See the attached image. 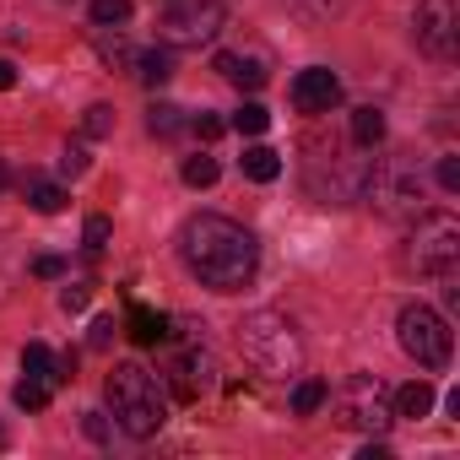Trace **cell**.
<instances>
[{
	"mask_svg": "<svg viewBox=\"0 0 460 460\" xmlns=\"http://www.w3.org/2000/svg\"><path fill=\"white\" fill-rule=\"evenodd\" d=\"M87 168H93V157H87V146H82V141H71V146L60 152V173H66V179H82Z\"/></svg>",
	"mask_w": 460,
	"mask_h": 460,
	"instance_id": "obj_29",
	"label": "cell"
},
{
	"mask_svg": "<svg viewBox=\"0 0 460 460\" xmlns=\"http://www.w3.org/2000/svg\"><path fill=\"white\" fill-rule=\"evenodd\" d=\"M438 184L449 195H460V157H438Z\"/></svg>",
	"mask_w": 460,
	"mask_h": 460,
	"instance_id": "obj_33",
	"label": "cell"
},
{
	"mask_svg": "<svg viewBox=\"0 0 460 460\" xmlns=\"http://www.w3.org/2000/svg\"><path fill=\"white\" fill-rule=\"evenodd\" d=\"M325 395H331V390H325L320 379H304V385L293 390V411H298V417H314V411L325 406Z\"/></svg>",
	"mask_w": 460,
	"mask_h": 460,
	"instance_id": "obj_25",
	"label": "cell"
},
{
	"mask_svg": "<svg viewBox=\"0 0 460 460\" xmlns=\"http://www.w3.org/2000/svg\"><path fill=\"white\" fill-rule=\"evenodd\" d=\"M168 314H157V309H146V304H136L130 309V320H125V331H130V341L136 347H157V341H168Z\"/></svg>",
	"mask_w": 460,
	"mask_h": 460,
	"instance_id": "obj_15",
	"label": "cell"
},
{
	"mask_svg": "<svg viewBox=\"0 0 460 460\" xmlns=\"http://www.w3.org/2000/svg\"><path fill=\"white\" fill-rule=\"evenodd\" d=\"M358 141H309L304 184L320 206H358L374 173V157H358Z\"/></svg>",
	"mask_w": 460,
	"mask_h": 460,
	"instance_id": "obj_2",
	"label": "cell"
},
{
	"mask_svg": "<svg viewBox=\"0 0 460 460\" xmlns=\"http://www.w3.org/2000/svg\"><path fill=\"white\" fill-rule=\"evenodd\" d=\"M239 168H244V179L271 184V179H282V152H271V146H244Z\"/></svg>",
	"mask_w": 460,
	"mask_h": 460,
	"instance_id": "obj_18",
	"label": "cell"
},
{
	"mask_svg": "<svg viewBox=\"0 0 460 460\" xmlns=\"http://www.w3.org/2000/svg\"><path fill=\"white\" fill-rule=\"evenodd\" d=\"M239 347H244V358H250L261 374H271V379H293V374L304 368L298 325H293L282 309H255V314H244Z\"/></svg>",
	"mask_w": 460,
	"mask_h": 460,
	"instance_id": "obj_4",
	"label": "cell"
},
{
	"mask_svg": "<svg viewBox=\"0 0 460 460\" xmlns=\"http://www.w3.org/2000/svg\"><path fill=\"white\" fill-rule=\"evenodd\" d=\"M184 125H190V119H184L179 103H152V109H146V130H152V136H179Z\"/></svg>",
	"mask_w": 460,
	"mask_h": 460,
	"instance_id": "obj_21",
	"label": "cell"
},
{
	"mask_svg": "<svg viewBox=\"0 0 460 460\" xmlns=\"http://www.w3.org/2000/svg\"><path fill=\"white\" fill-rule=\"evenodd\" d=\"M6 179H12V173H6V163H0V190H6Z\"/></svg>",
	"mask_w": 460,
	"mask_h": 460,
	"instance_id": "obj_38",
	"label": "cell"
},
{
	"mask_svg": "<svg viewBox=\"0 0 460 460\" xmlns=\"http://www.w3.org/2000/svg\"><path fill=\"white\" fill-rule=\"evenodd\" d=\"M109 341H114V320H109V314H103V320H93V347H98V352H103V347H109Z\"/></svg>",
	"mask_w": 460,
	"mask_h": 460,
	"instance_id": "obj_35",
	"label": "cell"
},
{
	"mask_svg": "<svg viewBox=\"0 0 460 460\" xmlns=\"http://www.w3.org/2000/svg\"><path fill=\"white\" fill-rule=\"evenodd\" d=\"M103 395H109L114 422H119L130 438H152V433L168 422V395H163L157 374L141 368V363H114V374L103 379Z\"/></svg>",
	"mask_w": 460,
	"mask_h": 460,
	"instance_id": "obj_3",
	"label": "cell"
},
{
	"mask_svg": "<svg viewBox=\"0 0 460 460\" xmlns=\"http://www.w3.org/2000/svg\"><path fill=\"white\" fill-rule=\"evenodd\" d=\"M109 239H114V222H109V217H87V227H82V244H87L93 255H103V250H109Z\"/></svg>",
	"mask_w": 460,
	"mask_h": 460,
	"instance_id": "obj_27",
	"label": "cell"
},
{
	"mask_svg": "<svg viewBox=\"0 0 460 460\" xmlns=\"http://www.w3.org/2000/svg\"><path fill=\"white\" fill-rule=\"evenodd\" d=\"M87 304H93V282H71V288L60 293V309H66V314H76V309H87Z\"/></svg>",
	"mask_w": 460,
	"mask_h": 460,
	"instance_id": "obj_31",
	"label": "cell"
},
{
	"mask_svg": "<svg viewBox=\"0 0 460 460\" xmlns=\"http://www.w3.org/2000/svg\"><path fill=\"white\" fill-rule=\"evenodd\" d=\"M222 22H227L222 0H168L157 17V39L168 49H200L222 33Z\"/></svg>",
	"mask_w": 460,
	"mask_h": 460,
	"instance_id": "obj_7",
	"label": "cell"
},
{
	"mask_svg": "<svg viewBox=\"0 0 460 460\" xmlns=\"http://www.w3.org/2000/svg\"><path fill=\"white\" fill-rule=\"evenodd\" d=\"M390 406H395V417L417 422V417L433 411V385H428V379H411V385H401V390L390 395Z\"/></svg>",
	"mask_w": 460,
	"mask_h": 460,
	"instance_id": "obj_16",
	"label": "cell"
},
{
	"mask_svg": "<svg viewBox=\"0 0 460 460\" xmlns=\"http://www.w3.org/2000/svg\"><path fill=\"white\" fill-rule=\"evenodd\" d=\"M406 266L417 277H449L460 266V222L449 211H417L406 234Z\"/></svg>",
	"mask_w": 460,
	"mask_h": 460,
	"instance_id": "obj_5",
	"label": "cell"
},
{
	"mask_svg": "<svg viewBox=\"0 0 460 460\" xmlns=\"http://www.w3.org/2000/svg\"><path fill=\"white\" fill-rule=\"evenodd\" d=\"M17 87V66L12 60H0V93H12Z\"/></svg>",
	"mask_w": 460,
	"mask_h": 460,
	"instance_id": "obj_37",
	"label": "cell"
},
{
	"mask_svg": "<svg viewBox=\"0 0 460 460\" xmlns=\"http://www.w3.org/2000/svg\"><path fill=\"white\" fill-rule=\"evenodd\" d=\"M217 173H222L217 157H206V152H200V157H184V184H190V190H211Z\"/></svg>",
	"mask_w": 460,
	"mask_h": 460,
	"instance_id": "obj_23",
	"label": "cell"
},
{
	"mask_svg": "<svg viewBox=\"0 0 460 460\" xmlns=\"http://www.w3.org/2000/svg\"><path fill=\"white\" fill-rule=\"evenodd\" d=\"M347 141H358L363 152H374L385 141V114L368 103V109H352V125H347Z\"/></svg>",
	"mask_w": 460,
	"mask_h": 460,
	"instance_id": "obj_17",
	"label": "cell"
},
{
	"mask_svg": "<svg viewBox=\"0 0 460 460\" xmlns=\"http://www.w3.org/2000/svg\"><path fill=\"white\" fill-rule=\"evenodd\" d=\"M395 341L401 352L417 363V368H449V352H455V336H449V320L428 304H406L401 320H395Z\"/></svg>",
	"mask_w": 460,
	"mask_h": 460,
	"instance_id": "obj_6",
	"label": "cell"
},
{
	"mask_svg": "<svg viewBox=\"0 0 460 460\" xmlns=\"http://www.w3.org/2000/svg\"><path fill=\"white\" fill-rule=\"evenodd\" d=\"M190 130H195V136H200V141H217V136H222V130H227V125H222V119H217V114H206V109H200V114H195V119H190Z\"/></svg>",
	"mask_w": 460,
	"mask_h": 460,
	"instance_id": "obj_32",
	"label": "cell"
},
{
	"mask_svg": "<svg viewBox=\"0 0 460 460\" xmlns=\"http://www.w3.org/2000/svg\"><path fill=\"white\" fill-rule=\"evenodd\" d=\"M363 200H374L385 217H417L422 211V173H417V163H406V157H385L379 163L374 157Z\"/></svg>",
	"mask_w": 460,
	"mask_h": 460,
	"instance_id": "obj_9",
	"label": "cell"
},
{
	"mask_svg": "<svg viewBox=\"0 0 460 460\" xmlns=\"http://www.w3.org/2000/svg\"><path fill=\"white\" fill-rule=\"evenodd\" d=\"M288 6H293L298 17H309V22H325V17L341 12V0H288Z\"/></svg>",
	"mask_w": 460,
	"mask_h": 460,
	"instance_id": "obj_30",
	"label": "cell"
},
{
	"mask_svg": "<svg viewBox=\"0 0 460 460\" xmlns=\"http://www.w3.org/2000/svg\"><path fill=\"white\" fill-rule=\"evenodd\" d=\"M179 255L190 266V277L211 293H244L261 271V244L244 222L200 211L179 227Z\"/></svg>",
	"mask_w": 460,
	"mask_h": 460,
	"instance_id": "obj_1",
	"label": "cell"
},
{
	"mask_svg": "<svg viewBox=\"0 0 460 460\" xmlns=\"http://www.w3.org/2000/svg\"><path fill=\"white\" fill-rule=\"evenodd\" d=\"M82 136H93V141H98V136H114V109H109V103H93V109L82 114Z\"/></svg>",
	"mask_w": 460,
	"mask_h": 460,
	"instance_id": "obj_28",
	"label": "cell"
},
{
	"mask_svg": "<svg viewBox=\"0 0 460 460\" xmlns=\"http://www.w3.org/2000/svg\"><path fill=\"white\" fill-rule=\"evenodd\" d=\"M33 277L55 282V277H66V261H60V255H39V261H33Z\"/></svg>",
	"mask_w": 460,
	"mask_h": 460,
	"instance_id": "obj_34",
	"label": "cell"
},
{
	"mask_svg": "<svg viewBox=\"0 0 460 460\" xmlns=\"http://www.w3.org/2000/svg\"><path fill=\"white\" fill-rule=\"evenodd\" d=\"M22 374H28V379H44V385L55 390V385H66V379H76V358H71V352L55 358L44 341H28V347H22Z\"/></svg>",
	"mask_w": 460,
	"mask_h": 460,
	"instance_id": "obj_12",
	"label": "cell"
},
{
	"mask_svg": "<svg viewBox=\"0 0 460 460\" xmlns=\"http://www.w3.org/2000/svg\"><path fill=\"white\" fill-rule=\"evenodd\" d=\"M336 422L352 428V433H385L395 422V406H390V390L379 374H352L336 395Z\"/></svg>",
	"mask_w": 460,
	"mask_h": 460,
	"instance_id": "obj_8",
	"label": "cell"
},
{
	"mask_svg": "<svg viewBox=\"0 0 460 460\" xmlns=\"http://www.w3.org/2000/svg\"><path fill=\"white\" fill-rule=\"evenodd\" d=\"M234 130H239V136H266V130H271V109L250 98V103L234 114Z\"/></svg>",
	"mask_w": 460,
	"mask_h": 460,
	"instance_id": "obj_22",
	"label": "cell"
},
{
	"mask_svg": "<svg viewBox=\"0 0 460 460\" xmlns=\"http://www.w3.org/2000/svg\"><path fill=\"white\" fill-rule=\"evenodd\" d=\"M417 44L433 60H449L460 44V0H422L417 6Z\"/></svg>",
	"mask_w": 460,
	"mask_h": 460,
	"instance_id": "obj_10",
	"label": "cell"
},
{
	"mask_svg": "<svg viewBox=\"0 0 460 460\" xmlns=\"http://www.w3.org/2000/svg\"><path fill=\"white\" fill-rule=\"evenodd\" d=\"M0 449H6V428H0Z\"/></svg>",
	"mask_w": 460,
	"mask_h": 460,
	"instance_id": "obj_39",
	"label": "cell"
},
{
	"mask_svg": "<svg viewBox=\"0 0 460 460\" xmlns=\"http://www.w3.org/2000/svg\"><path fill=\"white\" fill-rule=\"evenodd\" d=\"M168 379H173V395H179V401H195V395L211 385V358H206L200 347H190V352H179V358H173Z\"/></svg>",
	"mask_w": 460,
	"mask_h": 460,
	"instance_id": "obj_13",
	"label": "cell"
},
{
	"mask_svg": "<svg viewBox=\"0 0 460 460\" xmlns=\"http://www.w3.org/2000/svg\"><path fill=\"white\" fill-rule=\"evenodd\" d=\"M12 401H17L22 411H44V406H49V385H44V379H22V385L12 390Z\"/></svg>",
	"mask_w": 460,
	"mask_h": 460,
	"instance_id": "obj_26",
	"label": "cell"
},
{
	"mask_svg": "<svg viewBox=\"0 0 460 460\" xmlns=\"http://www.w3.org/2000/svg\"><path fill=\"white\" fill-rule=\"evenodd\" d=\"M82 428H87V438H93V444H103V438H109V417H98V411H87V422H82Z\"/></svg>",
	"mask_w": 460,
	"mask_h": 460,
	"instance_id": "obj_36",
	"label": "cell"
},
{
	"mask_svg": "<svg viewBox=\"0 0 460 460\" xmlns=\"http://www.w3.org/2000/svg\"><path fill=\"white\" fill-rule=\"evenodd\" d=\"M22 190H28V206H33V211H44V217L66 211V200H71L60 184H49V179H33V173H28V184H22Z\"/></svg>",
	"mask_w": 460,
	"mask_h": 460,
	"instance_id": "obj_20",
	"label": "cell"
},
{
	"mask_svg": "<svg viewBox=\"0 0 460 460\" xmlns=\"http://www.w3.org/2000/svg\"><path fill=\"white\" fill-rule=\"evenodd\" d=\"M87 17H93L98 28H119V22H130V0H93Z\"/></svg>",
	"mask_w": 460,
	"mask_h": 460,
	"instance_id": "obj_24",
	"label": "cell"
},
{
	"mask_svg": "<svg viewBox=\"0 0 460 460\" xmlns=\"http://www.w3.org/2000/svg\"><path fill=\"white\" fill-rule=\"evenodd\" d=\"M341 103V76L325 71V66H309L293 76V109L298 114H331Z\"/></svg>",
	"mask_w": 460,
	"mask_h": 460,
	"instance_id": "obj_11",
	"label": "cell"
},
{
	"mask_svg": "<svg viewBox=\"0 0 460 460\" xmlns=\"http://www.w3.org/2000/svg\"><path fill=\"white\" fill-rule=\"evenodd\" d=\"M211 71H217L222 82H234L239 93H261V87H266V66L250 60V55H227V49H222V55L211 60Z\"/></svg>",
	"mask_w": 460,
	"mask_h": 460,
	"instance_id": "obj_14",
	"label": "cell"
},
{
	"mask_svg": "<svg viewBox=\"0 0 460 460\" xmlns=\"http://www.w3.org/2000/svg\"><path fill=\"white\" fill-rule=\"evenodd\" d=\"M130 60H136L141 87H163V82L173 76V55H168V49H141V55H130Z\"/></svg>",
	"mask_w": 460,
	"mask_h": 460,
	"instance_id": "obj_19",
	"label": "cell"
}]
</instances>
